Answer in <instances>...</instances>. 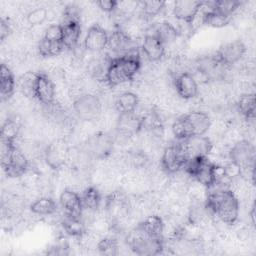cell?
I'll list each match as a JSON object with an SVG mask.
<instances>
[{"instance_id":"obj_16","label":"cell","mask_w":256,"mask_h":256,"mask_svg":"<svg viewBox=\"0 0 256 256\" xmlns=\"http://www.w3.org/2000/svg\"><path fill=\"white\" fill-rule=\"evenodd\" d=\"M116 128L123 136H134L143 129V118L135 112L119 114Z\"/></svg>"},{"instance_id":"obj_1","label":"cell","mask_w":256,"mask_h":256,"mask_svg":"<svg viewBox=\"0 0 256 256\" xmlns=\"http://www.w3.org/2000/svg\"><path fill=\"white\" fill-rule=\"evenodd\" d=\"M141 68L140 54L132 48L120 57L112 58L105 70L104 79L110 87L132 81Z\"/></svg>"},{"instance_id":"obj_17","label":"cell","mask_w":256,"mask_h":256,"mask_svg":"<svg viewBox=\"0 0 256 256\" xmlns=\"http://www.w3.org/2000/svg\"><path fill=\"white\" fill-rule=\"evenodd\" d=\"M174 85L177 94L185 100L192 99L198 94V84L195 78L188 72L178 74L174 80Z\"/></svg>"},{"instance_id":"obj_28","label":"cell","mask_w":256,"mask_h":256,"mask_svg":"<svg viewBox=\"0 0 256 256\" xmlns=\"http://www.w3.org/2000/svg\"><path fill=\"white\" fill-rule=\"evenodd\" d=\"M81 196V201L83 205V209H87L90 211H96L101 203V194L99 190L95 186L87 187Z\"/></svg>"},{"instance_id":"obj_20","label":"cell","mask_w":256,"mask_h":256,"mask_svg":"<svg viewBox=\"0 0 256 256\" xmlns=\"http://www.w3.org/2000/svg\"><path fill=\"white\" fill-rule=\"evenodd\" d=\"M142 233L154 237V238H162L165 224L163 219L158 215H150L142 220L136 227Z\"/></svg>"},{"instance_id":"obj_24","label":"cell","mask_w":256,"mask_h":256,"mask_svg":"<svg viewBox=\"0 0 256 256\" xmlns=\"http://www.w3.org/2000/svg\"><path fill=\"white\" fill-rule=\"evenodd\" d=\"M138 104H139L138 96L133 92L126 91L121 93L117 97L115 101V108L119 112V114L132 113V112H135Z\"/></svg>"},{"instance_id":"obj_4","label":"cell","mask_w":256,"mask_h":256,"mask_svg":"<svg viewBox=\"0 0 256 256\" xmlns=\"http://www.w3.org/2000/svg\"><path fill=\"white\" fill-rule=\"evenodd\" d=\"M219 168L220 167L209 161L207 156L190 158L184 165L185 172L200 185L208 189L214 187L220 177H226L225 173L219 174Z\"/></svg>"},{"instance_id":"obj_6","label":"cell","mask_w":256,"mask_h":256,"mask_svg":"<svg viewBox=\"0 0 256 256\" xmlns=\"http://www.w3.org/2000/svg\"><path fill=\"white\" fill-rule=\"evenodd\" d=\"M128 245L135 254L140 256L158 255L164 248L163 238L150 237L137 228L129 235Z\"/></svg>"},{"instance_id":"obj_35","label":"cell","mask_w":256,"mask_h":256,"mask_svg":"<svg viewBox=\"0 0 256 256\" xmlns=\"http://www.w3.org/2000/svg\"><path fill=\"white\" fill-rule=\"evenodd\" d=\"M141 4V10L145 17H155L158 15L165 7V1H143Z\"/></svg>"},{"instance_id":"obj_27","label":"cell","mask_w":256,"mask_h":256,"mask_svg":"<svg viewBox=\"0 0 256 256\" xmlns=\"http://www.w3.org/2000/svg\"><path fill=\"white\" fill-rule=\"evenodd\" d=\"M30 211L40 216L52 215L57 211V204L50 197H41L30 205Z\"/></svg>"},{"instance_id":"obj_31","label":"cell","mask_w":256,"mask_h":256,"mask_svg":"<svg viewBox=\"0 0 256 256\" xmlns=\"http://www.w3.org/2000/svg\"><path fill=\"white\" fill-rule=\"evenodd\" d=\"M111 146H112L111 141L109 140L108 136L104 134L97 135L90 144L91 152L99 158L106 157L111 151Z\"/></svg>"},{"instance_id":"obj_33","label":"cell","mask_w":256,"mask_h":256,"mask_svg":"<svg viewBox=\"0 0 256 256\" xmlns=\"http://www.w3.org/2000/svg\"><path fill=\"white\" fill-rule=\"evenodd\" d=\"M20 130V125L14 119H8L4 122L1 128V141H14L17 138Z\"/></svg>"},{"instance_id":"obj_22","label":"cell","mask_w":256,"mask_h":256,"mask_svg":"<svg viewBox=\"0 0 256 256\" xmlns=\"http://www.w3.org/2000/svg\"><path fill=\"white\" fill-rule=\"evenodd\" d=\"M62 43L65 48L73 49L78 44L81 36L80 22H66L62 23Z\"/></svg>"},{"instance_id":"obj_32","label":"cell","mask_w":256,"mask_h":256,"mask_svg":"<svg viewBox=\"0 0 256 256\" xmlns=\"http://www.w3.org/2000/svg\"><path fill=\"white\" fill-rule=\"evenodd\" d=\"M242 1L239 0H220V1H215L211 2V7L215 11L219 12L220 14L227 16V17H232L234 12L240 8L242 5Z\"/></svg>"},{"instance_id":"obj_43","label":"cell","mask_w":256,"mask_h":256,"mask_svg":"<svg viewBox=\"0 0 256 256\" xmlns=\"http://www.w3.org/2000/svg\"><path fill=\"white\" fill-rule=\"evenodd\" d=\"M254 211H255V207L254 205L252 206V209H251V212H250V216H251V220H252V223L254 224Z\"/></svg>"},{"instance_id":"obj_42","label":"cell","mask_w":256,"mask_h":256,"mask_svg":"<svg viewBox=\"0 0 256 256\" xmlns=\"http://www.w3.org/2000/svg\"><path fill=\"white\" fill-rule=\"evenodd\" d=\"M56 248H57V249H62V248H65V247H64V246H56ZM55 254H67V253H66V252H65V251H62V252H59V251H58V250H57V251H55V253H54V255H55Z\"/></svg>"},{"instance_id":"obj_30","label":"cell","mask_w":256,"mask_h":256,"mask_svg":"<svg viewBox=\"0 0 256 256\" xmlns=\"http://www.w3.org/2000/svg\"><path fill=\"white\" fill-rule=\"evenodd\" d=\"M64 45L60 41H49L45 38H41L38 43V52L40 56L44 58L58 56L64 50Z\"/></svg>"},{"instance_id":"obj_26","label":"cell","mask_w":256,"mask_h":256,"mask_svg":"<svg viewBox=\"0 0 256 256\" xmlns=\"http://www.w3.org/2000/svg\"><path fill=\"white\" fill-rule=\"evenodd\" d=\"M62 227L64 231L72 237H82L86 233V227L81 217L71 216L65 214L62 220Z\"/></svg>"},{"instance_id":"obj_8","label":"cell","mask_w":256,"mask_h":256,"mask_svg":"<svg viewBox=\"0 0 256 256\" xmlns=\"http://www.w3.org/2000/svg\"><path fill=\"white\" fill-rule=\"evenodd\" d=\"M73 109L78 118L84 121H92L101 113V102L96 95L82 94L73 102Z\"/></svg>"},{"instance_id":"obj_37","label":"cell","mask_w":256,"mask_h":256,"mask_svg":"<svg viewBox=\"0 0 256 256\" xmlns=\"http://www.w3.org/2000/svg\"><path fill=\"white\" fill-rule=\"evenodd\" d=\"M36 74L28 72L24 75H22L19 79V86L23 94L26 96H32L34 97L33 89H34V81H35Z\"/></svg>"},{"instance_id":"obj_39","label":"cell","mask_w":256,"mask_h":256,"mask_svg":"<svg viewBox=\"0 0 256 256\" xmlns=\"http://www.w3.org/2000/svg\"><path fill=\"white\" fill-rule=\"evenodd\" d=\"M62 25L61 24H52L44 32L43 38L49 41H60L62 42Z\"/></svg>"},{"instance_id":"obj_18","label":"cell","mask_w":256,"mask_h":256,"mask_svg":"<svg viewBox=\"0 0 256 256\" xmlns=\"http://www.w3.org/2000/svg\"><path fill=\"white\" fill-rule=\"evenodd\" d=\"M60 204L67 215L81 217L83 205L81 201V196L71 190V189H64L59 197Z\"/></svg>"},{"instance_id":"obj_40","label":"cell","mask_w":256,"mask_h":256,"mask_svg":"<svg viewBox=\"0 0 256 256\" xmlns=\"http://www.w3.org/2000/svg\"><path fill=\"white\" fill-rule=\"evenodd\" d=\"M96 5L104 12L111 13L118 8L119 2L115 0H100L96 2Z\"/></svg>"},{"instance_id":"obj_11","label":"cell","mask_w":256,"mask_h":256,"mask_svg":"<svg viewBox=\"0 0 256 256\" xmlns=\"http://www.w3.org/2000/svg\"><path fill=\"white\" fill-rule=\"evenodd\" d=\"M246 53V46L241 40L227 42L219 47L214 57L225 67L231 66L242 59Z\"/></svg>"},{"instance_id":"obj_10","label":"cell","mask_w":256,"mask_h":256,"mask_svg":"<svg viewBox=\"0 0 256 256\" xmlns=\"http://www.w3.org/2000/svg\"><path fill=\"white\" fill-rule=\"evenodd\" d=\"M188 158L184 149L179 144H172L167 146L161 157V167L168 174H174L184 168Z\"/></svg>"},{"instance_id":"obj_41","label":"cell","mask_w":256,"mask_h":256,"mask_svg":"<svg viewBox=\"0 0 256 256\" xmlns=\"http://www.w3.org/2000/svg\"><path fill=\"white\" fill-rule=\"evenodd\" d=\"M10 33H11L10 24L8 23L7 20L2 18L0 21V40L3 42L10 35Z\"/></svg>"},{"instance_id":"obj_2","label":"cell","mask_w":256,"mask_h":256,"mask_svg":"<svg viewBox=\"0 0 256 256\" xmlns=\"http://www.w3.org/2000/svg\"><path fill=\"white\" fill-rule=\"evenodd\" d=\"M205 208L215 214L223 223L233 225L239 216V200L231 189H217L207 195Z\"/></svg>"},{"instance_id":"obj_5","label":"cell","mask_w":256,"mask_h":256,"mask_svg":"<svg viewBox=\"0 0 256 256\" xmlns=\"http://www.w3.org/2000/svg\"><path fill=\"white\" fill-rule=\"evenodd\" d=\"M2 143V168L10 178L23 176L29 167V162L24 153L16 146L14 141H1Z\"/></svg>"},{"instance_id":"obj_3","label":"cell","mask_w":256,"mask_h":256,"mask_svg":"<svg viewBox=\"0 0 256 256\" xmlns=\"http://www.w3.org/2000/svg\"><path fill=\"white\" fill-rule=\"evenodd\" d=\"M211 126L208 114L201 111L190 112L176 119L172 124V132L179 140H185L191 136L205 135Z\"/></svg>"},{"instance_id":"obj_36","label":"cell","mask_w":256,"mask_h":256,"mask_svg":"<svg viewBox=\"0 0 256 256\" xmlns=\"http://www.w3.org/2000/svg\"><path fill=\"white\" fill-rule=\"evenodd\" d=\"M48 18V11L44 7H37L26 15V21L31 26L42 25Z\"/></svg>"},{"instance_id":"obj_38","label":"cell","mask_w":256,"mask_h":256,"mask_svg":"<svg viewBox=\"0 0 256 256\" xmlns=\"http://www.w3.org/2000/svg\"><path fill=\"white\" fill-rule=\"evenodd\" d=\"M66 22H80V10L78 6L70 4L64 8L62 23Z\"/></svg>"},{"instance_id":"obj_19","label":"cell","mask_w":256,"mask_h":256,"mask_svg":"<svg viewBox=\"0 0 256 256\" xmlns=\"http://www.w3.org/2000/svg\"><path fill=\"white\" fill-rule=\"evenodd\" d=\"M141 49L146 58L151 62L160 61L165 55V46L153 34L145 35L142 41Z\"/></svg>"},{"instance_id":"obj_13","label":"cell","mask_w":256,"mask_h":256,"mask_svg":"<svg viewBox=\"0 0 256 256\" xmlns=\"http://www.w3.org/2000/svg\"><path fill=\"white\" fill-rule=\"evenodd\" d=\"M181 145L188 159L197 156H208L213 147L210 138L205 135L191 136L182 140Z\"/></svg>"},{"instance_id":"obj_34","label":"cell","mask_w":256,"mask_h":256,"mask_svg":"<svg viewBox=\"0 0 256 256\" xmlns=\"http://www.w3.org/2000/svg\"><path fill=\"white\" fill-rule=\"evenodd\" d=\"M98 252L105 256H114L118 254L119 245L116 239L111 237H106L101 239L97 244Z\"/></svg>"},{"instance_id":"obj_15","label":"cell","mask_w":256,"mask_h":256,"mask_svg":"<svg viewBox=\"0 0 256 256\" xmlns=\"http://www.w3.org/2000/svg\"><path fill=\"white\" fill-rule=\"evenodd\" d=\"M109 35L99 24H93L87 30L84 38V47L90 52L102 51L108 45Z\"/></svg>"},{"instance_id":"obj_7","label":"cell","mask_w":256,"mask_h":256,"mask_svg":"<svg viewBox=\"0 0 256 256\" xmlns=\"http://www.w3.org/2000/svg\"><path fill=\"white\" fill-rule=\"evenodd\" d=\"M229 158L231 163L236 165L241 171L245 169H254V145L246 139L237 141L229 151Z\"/></svg>"},{"instance_id":"obj_14","label":"cell","mask_w":256,"mask_h":256,"mask_svg":"<svg viewBox=\"0 0 256 256\" xmlns=\"http://www.w3.org/2000/svg\"><path fill=\"white\" fill-rule=\"evenodd\" d=\"M203 1L198 0H179L174 2L173 15L174 17L187 24H193L200 9L203 6Z\"/></svg>"},{"instance_id":"obj_29","label":"cell","mask_w":256,"mask_h":256,"mask_svg":"<svg viewBox=\"0 0 256 256\" xmlns=\"http://www.w3.org/2000/svg\"><path fill=\"white\" fill-rule=\"evenodd\" d=\"M237 108L241 115L247 120L254 119L255 116V94L245 93L240 96L237 102Z\"/></svg>"},{"instance_id":"obj_21","label":"cell","mask_w":256,"mask_h":256,"mask_svg":"<svg viewBox=\"0 0 256 256\" xmlns=\"http://www.w3.org/2000/svg\"><path fill=\"white\" fill-rule=\"evenodd\" d=\"M15 78L11 69L6 64L0 67V94L2 101L9 99L15 91Z\"/></svg>"},{"instance_id":"obj_25","label":"cell","mask_w":256,"mask_h":256,"mask_svg":"<svg viewBox=\"0 0 256 256\" xmlns=\"http://www.w3.org/2000/svg\"><path fill=\"white\" fill-rule=\"evenodd\" d=\"M153 35L158 40H160L165 46L173 43L177 39V37L179 36V31L176 29V27L173 24H171L170 22L164 21L157 25Z\"/></svg>"},{"instance_id":"obj_23","label":"cell","mask_w":256,"mask_h":256,"mask_svg":"<svg viewBox=\"0 0 256 256\" xmlns=\"http://www.w3.org/2000/svg\"><path fill=\"white\" fill-rule=\"evenodd\" d=\"M131 43L132 38L129 37L124 30L116 29L111 33V35H109L107 46H109L110 49H112L113 51L127 52L128 50L133 48L131 46Z\"/></svg>"},{"instance_id":"obj_9","label":"cell","mask_w":256,"mask_h":256,"mask_svg":"<svg viewBox=\"0 0 256 256\" xmlns=\"http://www.w3.org/2000/svg\"><path fill=\"white\" fill-rule=\"evenodd\" d=\"M69 155L68 144L62 138H57L50 142L44 152L45 162L52 170L61 169L67 162Z\"/></svg>"},{"instance_id":"obj_12","label":"cell","mask_w":256,"mask_h":256,"mask_svg":"<svg viewBox=\"0 0 256 256\" xmlns=\"http://www.w3.org/2000/svg\"><path fill=\"white\" fill-rule=\"evenodd\" d=\"M34 97L44 105H51L55 99V86L49 76L43 72L36 73L33 89Z\"/></svg>"}]
</instances>
